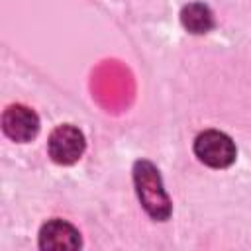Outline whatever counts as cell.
Returning <instances> with one entry per match:
<instances>
[{"label": "cell", "mask_w": 251, "mask_h": 251, "mask_svg": "<svg viewBox=\"0 0 251 251\" xmlns=\"http://www.w3.org/2000/svg\"><path fill=\"white\" fill-rule=\"evenodd\" d=\"M133 182L141 206L153 220H167L171 216V200L163 188L159 171L153 163L141 159L133 165Z\"/></svg>", "instance_id": "6da1fadb"}, {"label": "cell", "mask_w": 251, "mask_h": 251, "mask_svg": "<svg viewBox=\"0 0 251 251\" xmlns=\"http://www.w3.org/2000/svg\"><path fill=\"white\" fill-rule=\"evenodd\" d=\"M194 153L196 157L212 167V169H226L235 161L237 149L229 135L218 129H206L202 131L194 141Z\"/></svg>", "instance_id": "7a4b0ae2"}, {"label": "cell", "mask_w": 251, "mask_h": 251, "mask_svg": "<svg viewBox=\"0 0 251 251\" xmlns=\"http://www.w3.org/2000/svg\"><path fill=\"white\" fill-rule=\"evenodd\" d=\"M86 141L78 127L71 124H63L55 127L47 141L49 157L59 165H73L76 163L84 153Z\"/></svg>", "instance_id": "3957f363"}, {"label": "cell", "mask_w": 251, "mask_h": 251, "mask_svg": "<svg viewBox=\"0 0 251 251\" xmlns=\"http://www.w3.org/2000/svg\"><path fill=\"white\" fill-rule=\"evenodd\" d=\"M2 129L10 139L25 143L37 135L39 118L31 108L24 104H12L2 114Z\"/></svg>", "instance_id": "277c9868"}, {"label": "cell", "mask_w": 251, "mask_h": 251, "mask_svg": "<svg viewBox=\"0 0 251 251\" xmlns=\"http://www.w3.org/2000/svg\"><path fill=\"white\" fill-rule=\"evenodd\" d=\"M39 247L47 251H63V249H78L80 233L75 226L65 220H49L43 224L39 231Z\"/></svg>", "instance_id": "5b68a950"}, {"label": "cell", "mask_w": 251, "mask_h": 251, "mask_svg": "<svg viewBox=\"0 0 251 251\" xmlns=\"http://www.w3.org/2000/svg\"><path fill=\"white\" fill-rule=\"evenodd\" d=\"M180 22L184 29H188L190 33H206L214 27V14L206 4L192 2L182 8Z\"/></svg>", "instance_id": "8992f818"}]
</instances>
